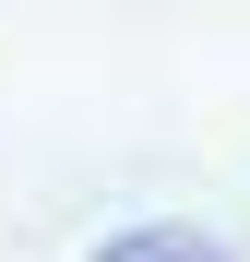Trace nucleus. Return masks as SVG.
Listing matches in <instances>:
<instances>
[{
  "instance_id": "1",
  "label": "nucleus",
  "mask_w": 250,
  "mask_h": 262,
  "mask_svg": "<svg viewBox=\"0 0 250 262\" xmlns=\"http://www.w3.org/2000/svg\"><path fill=\"white\" fill-rule=\"evenodd\" d=\"M96 262H238L226 238H202V227H119Z\"/></svg>"
}]
</instances>
